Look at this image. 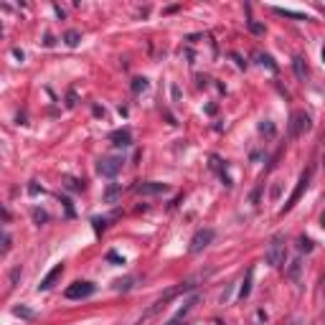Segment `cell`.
<instances>
[{"mask_svg":"<svg viewBox=\"0 0 325 325\" xmlns=\"http://www.w3.org/2000/svg\"><path fill=\"white\" fill-rule=\"evenodd\" d=\"M275 13H280V15H287V18H298V20H308V15H303V13H295V10H285V8H275Z\"/></svg>","mask_w":325,"mask_h":325,"instance_id":"17","label":"cell"},{"mask_svg":"<svg viewBox=\"0 0 325 325\" xmlns=\"http://www.w3.org/2000/svg\"><path fill=\"white\" fill-rule=\"evenodd\" d=\"M257 58H259V64H267L272 71H277V66L272 64V58H270V56H262V53H257Z\"/></svg>","mask_w":325,"mask_h":325,"instance_id":"22","label":"cell"},{"mask_svg":"<svg viewBox=\"0 0 325 325\" xmlns=\"http://www.w3.org/2000/svg\"><path fill=\"white\" fill-rule=\"evenodd\" d=\"M292 69H295V76H298L300 81L308 79V64H305L303 56H295V58H292Z\"/></svg>","mask_w":325,"mask_h":325,"instance_id":"11","label":"cell"},{"mask_svg":"<svg viewBox=\"0 0 325 325\" xmlns=\"http://www.w3.org/2000/svg\"><path fill=\"white\" fill-rule=\"evenodd\" d=\"M193 305H196V298L186 300V303H183V308L175 313V318H170V320H168V325H178L181 320H183V318H186V315H188V313H191V310H193Z\"/></svg>","mask_w":325,"mask_h":325,"instance_id":"10","label":"cell"},{"mask_svg":"<svg viewBox=\"0 0 325 325\" xmlns=\"http://www.w3.org/2000/svg\"><path fill=\"white\" fill-rule=\"evenodd\" d=\"M61 275H64V264H56L43 280H41V285H38V292H46V290H51L58 280H61Z\"/></svg>","mask_w":325,"mask_h":325,"instance_id":"8","label":"cell"},{"mask_svg":"<svg viewBox=\"0 0 325 325\" xmlns=\"http://www.w3.org/2000/svg\"><path fill=\"white\" fill-rule=\"evenodd\" d=\"M13 313H15V315H23V318H31V315H33V313H31V310H25V308H15Z\"/></svg>","mask_w":325,"mask_h":325,"instance_id":"27","label":"cell"},{"mask_svg":"<svg viewBox=\"0 0 325 325\" xmlns=\"http://www.w3.org/2000/svg\"><path fill=\"white\" fill-rule=\"evenodd\" d=\"M285 257H287V247H285V237L282 234H275L267 244V252H264V259L267 264L272 267H282L285 264Z\"/></svg>","mask_w":325,"mask_h":325,"instance_id":"1","label":"cell"},{"mask_svg":"<svg viewBox=\"0 0 325 325\" xmlns=\"http://www.w3.org/2000/svg\"><path fill=\"white\" fill-rule=\"evenodd\" d=\"M259 132H262V135H270V137H272V135H275V125L264 120V122H259Z\"/></svg>","mask_w":325,"mask_h":325,"instance_id":"19","label":"cell"},{"mask_svg":"<svg viewBox=\"0 0 325 325\" xmlns=\"http://www.w3.org/2000/svg\"><path fill=\"white\" fill-rule=\"evenodd\" d=\"M92 224H94V229H97V231H104V226H107V219H92Z\"/></svg>","mask_w":325,"mask_h":325,"instance_id":"25","label":"cell"},{"mask_svg":"<svg viewBox=\"0 0 325 325\" xmlns=\"http://www.w3.org/2000/svg\"><path fill=\"white\" fill-rule=\"evenodd\" d=\"M33 219H36L38 224H43V221H48V214L41 211V209H33Z\"/></svg>","mask_w":325,"mask_h":325,"instance_id":"20","label":"cell"},{"mask_svg":"<svg viewBox=\"0 0 325 325\" xmlns=\"http://www.w3.org/2000/svg\"><path fill=\"white\" fill-rule=\"evenodd\" d=\"M10 249V234L5 229H0V254H5Z\"/></svg>","mask_w":325,"mask_h":325,"instance_id":"16","label":"cell"},{"mask_svg":"<svg viewBox=\"0 0 325 325\" xmlns=\"http://www.w3.org/2000/svg\"><path fill=\"white\" fill-rule=\"evenodd\" d=\"M310 127H313V122H310V114L308 112H303V109L292 112V117H290V137H300Z\"/></svg>","mask_w":325,"mask_h":325,"instance_id":"2","label":"cell"},{"mask_svg":"<svg viewBox=\"0 0 325 325\" xmlns=\"http://www.w3.org/2000/svg\"><path fill=\"white\" fill-rule=\"evenodd\" d=\"M310 175H313V170H308V173H303V175H300V183H298V188L292 191V196L287 198V203H285V209H282V211H290V209L298 203V198L303 196V191H305V188H308V183H310Z\"/></svg>","mask_w":325,"mask_h":325,"instance_id":"7","label":"cell"},{"mask_svg":"<svg viewBox=\"0 0 325 325\" xmlns=\"http://www.w3.org/2000/svg\"><path fill=\"white\" fill-rule=\"evenodd\" d=\"M165 191H168V186L160 183V181H145V183L135 186V193H140V196H158V193H165Z\"/></svg>","mask_w":325,"mask_h":325,"instance_id":"6","label":"cell"},{"mask_svg":"<svg viewBox=\"0 0 325 325\" xmlns=\"http://www.w3.org/2000/svg\"><path fill=\"white\" fill-rule=\"evenodd\" d=\"M79 41H81V33H79V31H66V33H64V43H66L69 48L79 46Z\"/></svg>","mask_w":325,"mask_h":325,"instance_id":"12","label":"cell"},{"mask_svg":"<svg viewBox=\"0 0 325 325\" xmlns=\"http://www.w3.org/2000/svg\"><path fill=\"white\" fill-rule=\"evenodd\" d=\"M211 242H214V229H198V231L193 234V239H191L188 252H191V254H201Z\"/></svg>","mask_w":325,"mask_h":325,"instance_id":"3","label":"cell"},{"mask_svg":"<svg viewBox=\"0 0 325 325\" xmlns=\"http://www.w3.org/2000/svg\"><path fill=\"white\" fill-rule=\"evenodd\" d=\"M300 270H303V262H300V259H295V262H290V270H287V277L298 282V280H300Z\"/></svg>","mask_w":325,"mask_h":325,"instance_id":"14","label":"cell"},{"mask_svg":"<svg viewBox=\"0 0 325 325\" xmlns=\"http://www.w3.org/2000/svg\"><path fill=\"white\" fill-rule=\"evenodd\" d=\"M145 89H147V79H145V76L132 79V92H135V94H140V92H145Z\"/></svg>","mask_w":325,"mask_h":325,"instance_id":"15","label":"cell"},{"mask_svg":"<svg viewBox=\"0 0 325 325\" xmlns=\"http://www.w3.org/2000/svg\"><path fill=\"white\" fill-rule=\"evenodd\" d=\"M66 183H69V188H71V191H81V188H84V183H81V181H74V178H69Z\"/></svg>","mask_w":325,"mask_h":325,"instance_id":"24","label":"cell"},{"mask_svg":"<svg viewBox=\"0 0 325 325\" xmlns=\"http://www.w3.org/2000/svg\"><path fill=\"white\" fill-rule=\"evenodd\" d=\"M107 259H109V262H117V264H125V259H122L117 252H109V254H107Z\"/></svg>","mask_w":325,"mask_h":325,"instance_id":"26","label":"cell"},{"mask_svg":"<svg viewBox=\"0 0 325 325\" xmlns=\"http://www.w3.org/2000/svg\"><path fill=\"white\" fill-rule=\"evenodd\" d=\"M252 275H254V272L249 270V275H247V282H244V287H242V298H247V295H249V285H252Z\"/></svg>","mask_w":325,"mask_h":325,"instance_id":"23","label":"cell"},{"mask_svg":"<svg viewBox=\"0 0 325 325\" xmlns=\"http://www.w3.org/2000/svg\"><path fill=\"white\" fill-rule=\"evenodd\" d=\"M298 247H300V252H313V249H315V244H313V239H308V237H300V242H298Z\"/></svg>","mask_w":325,"mask_h":325,"instance_id":"18","label":"cell"},{"mask_svg":"<svg viewBox=\"0 0 325 325\" xmlns=\"http://www.w3.org/2000/svg\"><path fill=\"white\" fill-rule=\"evenodd\" d=\"M0 216H3V219H10V214H8V211H5L3 206H0Z\"/></svg>","mask_w":325,"mask_h":325,"instance_id":"28","label":"cell"},{"mask_svg":"<svg viewBox=\"0 0 325 325\" xmlns=\"http://www.w3.org/2000/svg\"><path fill=\"white\" fill-rule=\"evenodd\" d=\"M247 25H249V31H252V33H264V25H262V23H257V20H249Z\"/></svg>","mask_w":325,"mask_h":325,"instance_id":"21","label":"cell"},{"mask_svg":"<svg viewBox=\"0 0 325 325\" xmlns=\"http://www.w3.org/2000/svg\"><path fill=\"white\" fill-rule=\"evenodd\" d=\"M94 285L92 282H74V285H69L66 287V300H84V298H92L94 295Z\"/></svg>","mask_w":325,"mask_h":325,"instance_id":"4","label":"cell"},{"mask_svg":"<svg viewBox=\"0 0 325 325\" xmlns=\"http://www.w3.org/2000/svg\"><path fill=\"white\" fill-rule=\"evenodd\" d=\"M290 325H300V320H292V323H290Z\"/></svg>","mask_w":325,"mask_h":325,"instance_id":"29","label":"cell"},{"mask_svg":"<svg viewBox=\"0 0 325 325\" xmlns=\"http://www.w3.org/2000/svg\"><path fill=\"white\" fill-rule=\"evenodd\" d=\"M120 193H122V186L114 183V186H109V188L104 191V201H107V203H114V198H117Z\"/></svg>","mask_w":325,"mask_h":325,"instance_id":"13","label":"cell"},{"mask_svg":"<svg viewBox=\"0 0 325 325\" xmlns=\"http://www.w3.org/2000/svg\"><path fill=\"white\" fill-rule=\"evenodd\" d=\"M120 170H122V158H102L97 163V173L104 178H114Z\"/></svg>","mask_w":325,"mask_h":325,"instance_id":"5","label":"cell"},{"mask_svg":"<svg viewBox=\"0 0 325 325\" xmlns=\"http://www.w3.org/2000/svg\"><path fill=\"white\" fill-rule=\"evenodd\" d=\"M109 142L117 145V147H127V145L132 142V135H130V130H114V132L109 135Z\"/></svg>","mask_w":325,"mask_h":325,"instance_id":"9","label":"cell"}]
</instances>
